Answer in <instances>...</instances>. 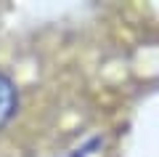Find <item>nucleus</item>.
<instances>
[{
    "label": "nucleus",
    "mask_w": 159,
    "mask_h": 157,
    "mask_svg": "<svg viewBox=\"0 0 159 157\" xmlns=\"http://www.w3.org/2000/svg\"><path fill=\"white\" fill-rule=\"evenodd\" d=\"M19 109V88L6 72H0V128H6Z\"/></svg>",
    "instance_id": "f257e3e1"
}]
</instances>
